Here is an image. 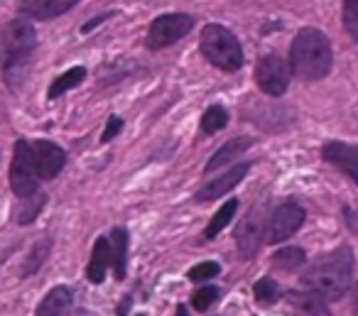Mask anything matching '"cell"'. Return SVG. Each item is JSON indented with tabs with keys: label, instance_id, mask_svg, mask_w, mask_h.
Returning <instances> with one entry per match:
<instances>
[{
	"label": "cell",
	"instance_id": "obj_14",
	"mask_svg": "<svg viewBox=\"0 0 358 316\" xmlns=\"http://www.w3.org/2000/svg\"><path fill=\"white\" fill-rule=\"evenodd\" d=\"M113 262V250H110V240L108 238H99L91 252L89 267H86V277H89L94 285H101L106 280V270Z\"/></svg>",
	"mask_w": 358,
	"mask_h": 316
},
{
	"label": "cell",
	"instance_id": "obj_5",
	"mask_svg": "<svg viewBox=\"0 0 358 316\" xmlns=\"http://www.w3.org/2000/svg\"><path fill=\"white\" fill-rule=\"evenodd\" d=\"M37 182H40V174H37L32 145L27 143V140H17L15 155H13V164H10L13 192H15V196H20V199L32 196V194H37Z\"/></svg>",
	"mask_w": 358,
	"mask_h": 316
},
{
	"label": "cell",
	"instance_id": "obj_27",
	"mask_svg": "<svg viewBox=\"0 0 358 316\" xmlns=\"http://www.w3.org/2000/svg\"><path fill=\"white\" fill-rule=\"evenodd\" d=\"M216 299H219V289H216V287H204V289L194 292V296H192V304H194V309L206 311Z\"/></svg>",
	"mask_w": 358,
	"mask_h": 316
},
{
	"label": "cell",
	"instance_id": "obj_16",
	"mask_svg": "<svg viewBox=\"0 0 358 316\" xmlns=\"http://www.w3.org/2000/svg\"><path fill=\"white\" fill-rule=\"evenodd\" d=\"M250 145H253V140H250V138H234V140H229L226 145H221V148L216 150L214 155H211L209 164H206V174L216 172L219 167L229 164L231 159H238L241 155H243L245 150L250 148Z\"/></svg>",
	"mask_w": 358,
	"mask_h": 316
},
{
	"label": "cell",
	"instance_id": "obj_2",
	"mask_svg": "<svg viewBox=\"0 0 358 316\" xmlns=\"http://www.w3.org/2000/svg\"><path fill=\"white\" fill-rule=\"evenodd\" d=\"M353 277V257L351 247H338L329 252L324 260H319L312 270L304 275V287L324 299H341L351 287Z\"/></svg>",
	"mask_w": 358,
	"mask_h": 316
},
{
	"label": "cell",
	"instance_id": "obj_10",
	"mask_svg": "<svg viewBox=\"0 0 358 316\" xmlns=\"http://www.w3.org/2000/svg\"><path fill=\"white\" fill-rule=\"evenodd\" d=\"M32 155H35L40 179H55L66 162L64 150H62L59 145L50 143V140H37V143L32 145Z\"/></svg>",
	"mask_w": 358,
	"mask_h": 316
},
{
	"label": "cell",
	"instance_id": "obj_25",
	"mask_svg": "<svg viewBox=\"0 0 358 316\" xmlns=\"http://www.w3.org/2000/svg\"><path fill=\"white\" fill-rule=\"evenodd\" d=\"M253 292H255V299L263 301V304H273V301H278V296H280V287L273 277H263L260 282H255Z\"/></svg>",
	"mask_w": 358,
	"mask_h": 316
},
{
	"label": "cell",
	"instance_id": "obj_22",
	"mask_svg": "<svg viewBox=\"0 0 358 316\" xmlns=\"http://www.w3.org/2000/svg\"><path fill=\"white\" fill-rule=\"evenodd\" d=\"M226 123H229V113H226V108H221V106H211V108H206V113L201 115V130H204L206 135H214V133H219V130H224Z\"/></svg>",
	"mask_w": 358,
	"mask_h": 316
},
{
	"label": "cell",
	"instance_id": "obj_13",
	"mask_svg": "<svg viewBox=\"0 0 358 316\" xmlns=\"http://www.w3.org/2000/svg\"><path fill=\"white\" fill-rule=\"evenodd\" d=\"M79 0H22L20 10L22 15L32 17V20H55V17L69 13Z\"/></svg>",
	"mask_w": 358,
	"mask_h": 316
},
{
	"label": "cell",
	"instance_id": "obj_12",
	"mask_svg": "<svg viewBox=\"0 0 358 316\" xmlns=\"http://www.w3.org/2000/svg\"><path fill=\"white\" fill-rule=\"evenodd\" d=\"M248 164H238V167L229 169L226 174H221L219 179H211L206 187H201L196 192V201H214V199H221L224 194H229L234 187H238L243 182V177L248 174Z\"/></svg>",
	"mask_w": 358,
	"mask_h": 316
},
{
	"label": "cell",
	"instance_id": "obj_7",
	"mask_svg": "<svg viewBox=\"0 0 358 316\" xmlns=\"http://www.w3.org/2000/svg\"><path fill=\"white\" fill-rule=\"evenodd\" d=\"M289 66L285 59H280V57L275 55H268L263 57V59L258 62V66H255V81H258V86L265 91L268 96H282L285 91H287L289 86Z\"/></svg>",
	"mask_w": 358,
	"mask_h": 316
},
{
	"label": "cell",
	"instance_id": "obj_24",
	"mask_svg": "<svg viewBox=\"0 0 358 316\" xmlns=\"http://www.w3.org/2000/svg\"><path fill=\"white\" fill-rule=\"evenodd\" d=\"M47 196L45 194H32V196H25L22 199V211H17V223H32L37 218V213L42 211V206H45Z\"/></svg>",
	"mask_w": 358,
	"mask_h": 316
},
{
	"label": "cell",
	"instance_id": "obj_31",
	"mask_svg": "<svg viewBox=\"0 0 358 316\" xmlns=\"http://www.w3.org/2000/svg\"><path fill=\"white\" fill-rule=\"evenodd\" d=\"M353 311H356V316H358V285H356V296H353Z\"/></svg>",
	"mask_w": 358,
	"mask_h": 316
},
{
	"label": "cell",
	"instance_id": "obj_23",
	"mask_svg": "<svg viewBox=\"0 0 358 316\" xmlns=\"http://www.w3.org/2000/svg\"><path fill=\"white\" fill-rule=\"evenodd\" d=\"M273 262L282 270H297L307 262V255H304L302 247H285V250H278V255L273 257Z\"/></svg>",
	"mask_w": 358,
	"mask_h": 316
},
{
	"label": "cell",
	"instance_id": "obj_9",
	"mask_svg": "<svg viewBox=\"0 0 358 316\" xmlns=\"http://www.w3.org/2000/svg\"><path fill=\"white\" fill-rule=\"evenodd\" d=\"M304 223V208L297 206L294 201H287L282 206H278L270 216V226H268V243L278 245V243L292 238L294 233L302 228Z\"/></svg>",
	"mask_w": 358,
	"mask_h": 316
},
{
	"label": "cell",
	"instance_id": "obj_26",
	"mask_svg": "<svg viewBox=\"0 0 358 316\" xmlns=\"http://www.w3.org/2000/svg\"><path fill=\"white\" fill-rule=\"evenodd\" d=\"M343 25H346V32L358 40V0H346L343 3Z\"/></svg>",
	"mask_w": 358,
	"mask_h": 316
},
{
	"label": "cell",
	"instance_id": "obj_11",
	"mask_svg": "<svg viewBox=\"0 0 358 316\" xmlns=\"http://www.w3.org/2000/svg\"><path fill=\"white\" fill-rule=\"evenodd\" d=\"M322 155L329 164L341 169L348 179H353V182L358 184V150L356 148H351V145H346V143H329V145H324Z\"/></svg>",
	"mask_w": 358,
	"mask_h": 316
},
{
	"label": "cell",
	"instance_id": "obj_6",
	"mask_svg": "<svg viewBox=\"0 0 358 316\" xmlns=\"http://www.w3.org/2000/svg\"><path fill=\"white\" fill-rule=\"evenodd\" d=\"M194 27V17L185 15V13H169V15H159L157 20L150 25L148 32V45L152 50H164L187 37Z\"/></svg>",
	"mask_w": 358,
	"mask_h": 316
},
{
	"label": "cell",
	"instance_id": "obj_18",
	"mask_svg": "<svg viewBox=\"0 0 358 316\" xmlns=\"http://www.w3.org/2000/svg\"><path fill=\"white\" fill-rule=\"evenodd\" d=\"M236 211H238V201H236V199H229V201H226L224 206H221L219 211H216V216L211 218L209 226H206V231H204L206 240H214V238L219 236V233L224 231V228L231 223V218L236 216Z\"/></svg>",
	"mask_w": 358,
	"mask_h": 316
},
{
	"label": "cell",
	"instance_id": "obj_30",
	"mask_svg": "<svg viewBox=\"0 0 358 316\" xmlns=\"http://www.w3.org/2000/svg\"><path fill=\"white\" fill-rule=\"evenodd\" d=\"M128 309H130V296H125L123 306H118V316H125L128 314Z\"/></svg>",
	"mask_w": 358,
	"mask_h": 316
},
{
	"label": "cell",
	"instance_id": "obj_29",
	"mask_svg": "<svg viewBox=\"0 0 358 316\" xmlns=\"http://www.w3.org/2000/svg\"><path fill=\"white\" fill-rule=\"evenodd\" d=\"M123 130V120L118 118V115H110L108 118V123H106V130H103V135H101V143H110V140L115 138V135Z\"/></svg>",
	"mask_w": 358,
	"mask_h": 316
},
{
	"label": "cell",
	"instance_id": "obj_1",
	"mask_svg": "<svg viewBox=\"0 0 358 316\" xmlns=\"http://www.w3.org/2000/svg\"><path fill=\"white\" fill-rule=\"evenodd\" d=\"M334 52L327 35L314 27L297 32L289 47V69L302 81H319L331 71Z\"/></svg>",
	"mask_w": 358,
	"mask_h": 316
},
{
	"label": "cell",
	"instance_id": "obj_4",
	"mask_svg": "<svg viewBox=\"0 0 358 316\" xmlns=\"http://www.w3.org/2000/svg\"><path fill=\"white\" fill-rule=\"evenodd\" d=\"M37 45L35 27L25 20H13L6 30L0 32V64L10 71L15 64L25 62Z\"/></svg>",
	"mask_w": 358,
	"mask_h": 316
},
{
	"label": "cell",
	"instance_id": "obj_8",
	"mask_svg": "<svg viewBox=\"0 0 358 316\" xmlns=\"http://www.w3.org/2000/svg\"><path fill=\"white\" fill-rule=\"evenodd\" d=\"M263 208L253 206L243 218H241L238 228H236V245L243 260L258 255L260 245H263Z\"/></svg>",
	"mask_w": 358,
	"mask_h": 316
},
{
	"label": "cell",
	"instance_id": "obj_32",
	"mask_svg": "<svg viewBox=\"0 0 358 316\" xmlns=\"http://www.w3.org/2000/svg\"><path fill=\"white\" fill-rule=\"evenodd\" d=\"M177 316H187V309H185V306H179V309H177Z\"/></svg>",
	"mask_w": 358,
	"mask_h": 316
},
{
	"label": "cell",
	"instance_id": "obj_17",
	"mask_svg": "<svg viewBox=\"0 0 358 316\" xmlns=\"http://www.w3.org/2000/svg\"><path fill=\"white\" fill-rule=\"evenodd\" d=\"M289 301H292V306H297L304 316H331L327 299H324L322 294H317V292H312V289L294 292V294L289 296Z\"/></svg>",
	"mask_w": 358,
	"mask_h": 316
},
{
	"label": "cell",
	"instance_id": "obj_20",
	"mask_svg": "<svg viewBox=\"0 0 358 316\" xmlns=\"http://www.w3.org/2000/svg\"><path fill=\"white\" fill-rule=\"evenodd\" d=\"M84 79H86V69H84V66H71V69L64 71V74H62L59 79L52 81V86H50V99H59L62 94H66V91L76 89V86H79Z\"/></svg>",
	"mask_w": 358,
	"mask_h": 316
},
{
	"label": "cell",
	"instance_id": "obj_28",
	"mask_svg": "<svg viewBox=\"0 0 358 316\" xmlns=\"http://www.w3.org/2000/svg\"><path fill=\"white\" fill-rule=\"evenodd\" d=\"M219 262H199L196 267L189 270V280L192 282H204V280H211V277L219 275Z\"/></svg>",
	"mask_w": 358,
	"mask_h": 316
},
{
	"label": "cell",
	"instance_id": "obj_19",
	"mask_svg": "<svg viewBox=\"0 0 358 316\" xmlns=\"http://www.w3.org/2000/svg\"><path fill=\"white\" fill-rule=\"evenodd\" d=\"M110 250H113L115 277H118V280H123V277H125V262H128V231H125V228H115V231H113V243H110Z\"/></svg>",
	"mask_w": 358,
	"mask_h": 316
},
{
	"label": "cell",
	"instance_id": "obj_15",
	"mask_svg": "<svg viewBox=\"0 0 358 316\" xmlns=\"http://www.w3.org/2000/svg\"><path fill=\"white\" fill-rule=\"evenodd\" d=\"M71 309V289L69 287H55L50 294L40 301L37 316H66Z\"/></svg>",
	"mask_w": 358,
	"mask_h": 316
},
{
	"label": "cell",
	"instance_id": "obj_21",
	"mask_svg": "<svg viewBox=\"0 0 358 316\" xmlns=\"http://www.w3.org/2000/svg\"><path fill=\"white\" fill-rule=\"evenodd\" d=\"M50 247H52V240H40V243H37V245L30 250V255L25 257V262H22L20 275L22 277L35 275V272L42 267V262L47 260V255H50Z\"/></svg>",
	"mask_w": 358,
	"mask_h": 316
},
{
	"label": "cell",
	"instance_id": "obj_3",
	"mask_svg": "<svg viewBox=\"0 0 358 316\" xmlns=\"http://www.w3.org/2000/svg\"><path fill=\"white\" fill-rule=\"evenodd\" d=\"M201 52L211 64L224 71H238L243 66V50L238 40L221 25H206L201 30Z\"/></svg>",
	"mask_w": 358,
	"mask_h": 316
}]
</instances>
